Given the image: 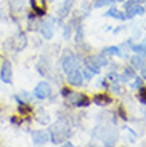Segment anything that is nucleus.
I'll return each mask as SVG.
<instances>
[{"label":"nucleus","mask_w":146,"mask_h":147,"mask_svg":"<svg viewBox=\"0 0 146 147\" xmlns=\"http://www.w3.org/2000/svg\"><path fill=\"white\" fill-rule=\"evenodd\" d=\"M69 136H71V125L64 120V118L58 120L55 125H51V128H50V139H51V142L55 144V146L63 144Z\"/></svg>","instance_id":"f257e3e1"},{"label":"nucleus","mask_w":146,"mask_h":147,"mask_svg":"<svg viewBox=\"0 0 146 147\" xmlns=\"http://www.w3.org/2000/svg\"><path fill=\"white\" fill-rule=\"evenodd\" d=\"M93 138L96 139H101L104 146H114L117 142V131L111 128H103V126H96L93 134Z\"/></svg>","instance_id":"f03ea898"},{"label":"nucleus","mask_w":146,"mask_h":147,"mask_svg":"<svg viewBox=\"0 0 146 147\" xmlns=\"http://www.w3.org/2000/svg\"><path fill=\"white\" fill-rule=\"evenodd\" d=\"M81 67V61H79V58H77L74 53L71 51H66L64 55H63L61 58V69L64 70L66 74L71 72V70H76Z\"/></svg>","instance_id":"7ed1b4c3"},{"label":"nucleus","mask_w":146,"mask_h":147,"mask_svg":"<svg viewBox=\"0 0 146 147\" xmlns=\"http://www.w3.org/2000/svg\"><path fill=\"white\" fill-rule=\"evenodd\" d=\"M66 98H68V102H69L71 106H76V107H87V106H90V99H88L84 93L71 91Z\"/></svg>","instance_id":"20e7f679"},{"label":"nucleus","mask_w":146,"mask_h":147,"mask_svg":"<svg viewBox=\"0 0 146 147\" xmlns=\"http://www.w3.org/2000/svg\"><path fill=\"white\" fill-rule=\"evenodd\" d=\"M55 22H56L55 18H47L45 21L40 22L39 29H40V34L45 40H51L53 38V35H55Z\"/></svg>","instance_id":"39448f33"},{"label":"nucleus","mask_w":146,"mask_h":147,"mask_svg":"<svg viewBox=\"0 0 146 147\" xmlns=\"http://www.w3.org/2000/svg\"><path fill=\"white\" fill-rule=\"evenodd\" d=\"M34 96H35L37 99H48L51 96V86L48 82H40V83L35 85V88H34Z\"/></svg>","instance_id":"423d86ee"},{"label":"nucleus","mask_w":146,"mask_h":147,"mask_svg":"<svg viewBox=\"0 0 146 147\" xmlns=\"http://www.w3.org/2000/svg\"><path fill=\"white\" fill-rule=\"evenodd\" d=\"M11 47L15 51H23L27 47V35L24 32H18L13 38H11Z\"/></svg>","instance_id":"0eeeda50"},{"label":"nucleus","mask_w":146,"mask_h":147,"mask_svg":"<svg viewBox=\"0 0 146 147\" xmlns=\"http://www.w3.org/2000/svg\"><path fill=\"white\" fill-rule=\"evenodd\" d=\"M0 78H2L3 83H8V85L13 82V67H11L10 61H5V63L2 64V69H0Z\"/></svg>","instance_id":"6e6552de"},{"label":"nucleus","mask_w":146,"mask_h":147,"mask_svg":"<svg viewBox=\"0 0 146 147\" xmlns=\"http://www.w3.org/2000/svg\"><path fill=\"white\" fill-rule=\"evenodd\" d=\"M66 75H68V78H66L68 83L72 85V86H81V85L84 83V75H82V72L79 69L71 70V72H68Z\"/></svg>","instance_id":"1a4fd4ad"},{"label":"nucleus","mask_w":146,"mask_h":147,"mask_svg":"<svg viewBox=\"0 0 146 147\" xmlns=\"http://www.w3.org/2000/svg\"><path fill=\"white\" fill-rule=\"evenodd\" d=\"M50 141V133L44 131V129H39V131H34L32 133V142L35 146H44Z\"/></svg>","instance_id":"9d476101"},{"label":"nucleus","mask_w":146,"mask_h":147,"mask_svg":"<svg viewBox=\"0 0 146 147\" xmlns=\"http://www.w3.org/2000/svg\"><path fill=\"white\" fill-rule=\"evenodd\" d=\"M31 7L39 18L47 15V0H31Z\"/></svg>","instance_id":"9b49d317"},{"label":"nucleus","mask_w":146,"mask_h":147,"mask_svg":"<svg viewBox=\"0 0 146 147\" xmlns=\"http://www.w3.org/2000/svg\"><path fill=\"white\" fill-rule=\"evenodd\" d=\"M127 8V11H125V16H127V19H130V18H135V16H140V15H145V7L143 5H128V7H125Z\"/></svg>","instance_id":"f8f14e48"},{"label":"nucleus","mask_w":146,"mask_h":147,"mask_svg":"<svg viewBox=\"0 0 146 147\" xmlns=\"http://www.w3.org/2000/svg\"><path fill=\"white\" fill-rule=\"evenodd\" d=\"M72 3H74V0H66L64 3L61 5V8H59V11H58V22L69 15L71 8H72Z\"/></svg>","instance_id":"ddd939ff"},{"label":"nucleus","mask_w":146,"mask_h":147,"mask_svg":"<svg viewBox=\"0 0 146 147\" xmlns=\"http://www.w3.org/2000/svg\"><path fill=\"white\" fill-rule=\"evenodd\" d=\"M93 101H95L96 106H108L111 102V96L109 93H98V94H95Z\"/></svg>","instance_id":"4468645a"},{"label":"nucleus","mask_w":146,"mask_h":147,"mask_svg":"<svg viewBox=\"0 0 146 147\" xmlns=\"http://www.w3.org/2000/svg\"><path fill=\"white\" fill-rule=\"evenodd\" d=\"M104 16H108V18H116V19H119V21H125V19H127L125 13L119 11L117 8H109V10L104 13Z\"/></svg>","instance_id":"2eb2a0df"},{"label":"nucleus","mask_w":146,"mask_h":147,"mask_svg":"<svg viewBox=\"0 0 146 147\" xmlns=\"http://www.w3.org/2000/svg\"><path fill=\"white\" fill-rule=\"evenodd\" d=\"M35 120L40 123V125H48L50 123V115H48V112H45L44 109H39L35 112Z\"/></svg>","instance_id":"dca6fc26"},{"label":"nucleus","mask_w":146,"mask_h":147,"mask_svg":"<svg viewBox=\"0 0 146 147\" xmlns=\"http://www.w3.org/2000/svg\"><path fill=\"white\" fill-rule=\"evenodd\" d=\"M130 50H132L133 53H136V55L146 58V38H145V40H143L140 45H130Z\"/></svg>","instance_id":"f3484780"},{"label":"nucleus","mask_w":146,"mask_h":147,"mask_svg":"<svg viewBox=\"0 0 146 147\" xmlns=\"http://www.w3.org/2000/svg\"><path fill=\"white\" fill-rule=\"evenodd\" d=\"M16 102H18V110L21 115L27 117L29 114H32V107L29 106V102H24V101H16Z\"/></svg>","instance_id":"a211bd4d"},{"label":"nucleus","mask_w":146,"mask_h":147,"mask_svg":"<svg viewBox=\"0 0 146 147\" xmlns=\"http://www.w3.org/2000/svg\"><path fill=\"white\" fill-rule=\"evenodd\" d=\"M130 63H132V67H133V69H141V66L145 64V58L135 53V55L130 58Z\"/></svg>","instance_id":"6ab92c4d"},{"label":"nucleus","mask_w":146,"mask_h":147,"mask_svg":"<svg viewBox=\"0 0 146 147\" xmlns=\"http://www.w3.org/2000/svg\"><path fill=\"white\" fill-rule=\"evenodd\" d=\"M10 8L13 13H19L24 10V0H10Z\"/></svg>","instance_id":"aec40b11"},{"label":"nucleus","mask_w":146,"mask_h":147,"mask_svg":"<svg viewBox=\"0 0 146 147\" xmlns=\"http://www.w3.org/2000/svg\"><path fill=\"white\" fill-rule=\"evenodd\" d=\"M35 18H37L35 13H34V15L31 13L29 18H27V22H29V27H27V29H29V30H37L39 27H40V21H37Z\"/></svg>","instance_id":"412c9836"},{"label":"nucleus","mask_w":146,"mask_h":147,"mask_svg":"<svg viewBox=\"0 0 146 147\" xmlns=\"http://www.w3.org/2000/svg\"><path fill=\"white\" fill-rule=\"evenodd\" d=\"M15 99L16 101H24V102H31V101H32V94L27 93V91H24V90H21V91L15 96Z\"/></svg>","instance_id":"4be33fe9"},{"label":"nucleus","mask_w":146,"mask_h":147,"mask_svg":"<svg viewBox=\"0 0 146 147\" xmlns=\"http://www.w3.org/2000/svg\"><path fill=\"white\" fill-rule=\"evenodd\" d=\"M106 56H121V48L119 47H108L103 50Z\"/></svg>","instance_id":"5701e85b"},{"label":"nucleus","mask_w":146,"mask_h":147,"mask_svg":"<svg viewBox=\"0 0 146 147\" xmlns=\"http://www.w3.org/2000/svg\"><path fill=\"white\" fill-rule=\"evenodd\" d=\"M93 61H95L98 66H108V59H106V55H104V53H100V55L93 56Z\"/></svg>","instance_id":"b1692460"},{"label":"nucleus","mask_w":146,"mask_h":147,"mask_svg":"<svg viewBox=\"0 0 146 147\" xmlns=\"http://www.w3.org/2000/svg\"><path fill=\"white\" fill-rule=\"evenodd\" d=\"M116 0H95V3H93V7L95 8H103V7H108V5L114 3Z\"/></svg>","instance_id":"393cba45"},{"label":"nucleus","mask_w":146,"mask_h":147,"mask_svg":"<svg viewBox=\"0 0 146 147\" xmlns=\"http://www.w3.org/2000/svg\"><path fill=\"white\" fill-rule=\"evenodd\" d=\"M76 29H77V32H76V42H77V43H82V40H84V29H82L81 24H79Z\"/></svg>","instance_id":"a878e982"},{"label":"nucleus","mask_w":146,"mask_h":147,"mask_svg":"<svg viewBox=\"0 0 146 147\" xmlns=\"http://www.w3.org/2000/svg\"><path fill=\"white\" fill-rule=\"evenodd\" d=\"M133 78H135V80L132 82V88H133V90H140L143 86V78L141 77H136V75Z\"/></svg>","instance_id":"bb28decb"},{"label":"nucleus","mask_w":146,"mask_h":147,"mask_svg":"<svg viewBox=\"0 0 146 147\" xmlns=\"http://www.w3.org/2000/svg\"><path fill=\"white\" fill-rule=\"evenodd\" d=\"M138 101L146 106V88H143V86L138 90Z\"/></svg>","instance_id":"cd10ccee"},{"label":"nucleus","mask_w":146,"mask_h":147,"mask_svg":"<svg viewBox=\"0 0 146 147\" xmlns=\"http://www.w3.org/2000/svg\"><path fill=\"white\" fill-rule=\"evenodd\" d=\"M109 90H111L113 93H116V94H121V86H119V82L114 80V83L109 85Z\"/></svg>","instance_id":"c85d7f7f"},{"label":"nucleus","mask_w":146,"mask_h":147,"mask_svg":"<svg viewBox=\"0 0 146 147\" xmlns=\"http://www.w3.org/2000/svg\"><path fill=\"white\" fill-rule=\"evenodd\" d=\"M82 75H84V78H87V80H91L95 74H93V72H90V70H88L87 67H84V70H82Z\"/></svg>","instance_id":"c756f323"},{"label":"nucleus","mask_w":146,"mask_h":147,"mask_svg":"<svg viewBox=\"0 0 146 147\" xmlns=\"http://www.w3.org/2000/svg\"><path fill=\"white\" fill-rule=\"evenodd\" d=\"M72 26H74V22H69V24L64 27V37H66V38H69L71 32H72Z\"/></svg>","instance_id":"7c9ffc66"},{"label":"nucleus","mask_w":146,"mask_h":147,"mask_svg":"<svg viewBox=\"0 0 146 147\" xmlns=\"http://www.w3.org/2000/svg\"><path fill=\"white\" fill-rule=\"evenodd\" d=\"M146 0H128L127 3H125V7H128V5H141V3H145Z\"/></svg>","instance_id":"2f4dec72"},{"label":"nucleus","mask_w":146,"mask_h":147,"mask_svg":"<svg viewBox=\"0 0 146 147\" xmlns=\"http://www.w3.org/2000/svg\"><path fill=\"white\" fill-rule=\"evenodd\" d=\"M141 78H143V80H146V63L141 66Z\"/></svg>","instance_id":"473e14b6"},{"label":"nucleus","mask_w":146,"mask_h":147,"mask_svg":"<svg viewBox=\"0 0 146 147\" xmlns=\"http://www.w3.org/2000/svg\"><path fill=\"white\" fill-rule=\"evenodd\" d=\"M69 93H71L69 88H61V96H64V98H66V96L69 94Z\"/></svg>","instance_id":"72a5a7b5"},{"label":"nucleus","mask_w":146,"mask_h":147,"mask_svg":"<svg viewBox=\"0 0 146 147\" xmlns=\"http://www.w3.org/2000/svg\"><path fill=\"white\" fill-rule=\"evenodd\" d=\"M116 2H125V0H116Z\"/></svg>","instance_id":"f704fd0d"},{"label":"nucleus","mask_w":146,"mask_h":147,"mask_svg":"<svg viewBox=\"0 0 146 147\" xmlns=\"http://www.w3.org/2000/svg\"><path fill=\"white\" fill-rule=\"evenodd\" d=\"M51 2H56V0H51Z\"/></svg>","instance_id":"c9c22d12"}]
</instances>
